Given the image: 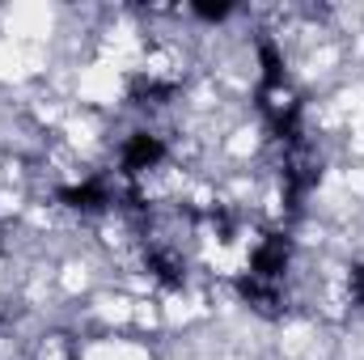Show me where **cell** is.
I'll list each match as a JSON object with an SVG mask.
<instances>
[{"label":"cell","instance_id":"2","mask_svg":"<svg viewBox=\"0 0 364 360\" xmlns=\"http://www.w3.org/2000/svg\"><path fill=\"white\" fill-rule=\"evenodd\" d=\"M60 199L68 208H77V212H106L114 203V186H110V179H102V174H90V179H81V182L60 186Z\"/></svg>","mask_w":364,"mask_h":360},{"label":"cell","instance_id":"3","mask_svg":"<svg viewBox=\"0 0 364 360\" xmlns=\"http://www.w3.org/2000/svg\"><path fill=\"white\" fill-rule=\"evenodd\" d=\"M191 13H195V17H203V21H225L233 9H229V4H195Z\"/></svg>","mask_w":364,"mask_h":360},{"label":"cell","instance_id":"1","mask_svg":"<svg viewBox=\"0 0 364 360\" xmlns=\"http://www.w3.org/2000/svg\"><path fill=\"white\" fill-rule=\"evenodd\" d=\"M170 157V144L157 136V132H132L123 144H119V166L127 179H144V174H157Z\"/></svg>","mask_w":364,"mask_h":360}]
</instances>
